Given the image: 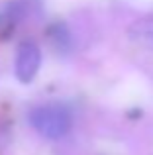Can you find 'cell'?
Returning a JSON list of instances; mask_svg holds the SVG:
<instances>
[{
  "label": "cell",
  "mask_w": 153,
  "mask_h": 155,
  "mask_svg": "<svg viewBox=\"0 0 153 155\" xmlns=\"http://www.w3.org/2000/svg\"><path fill=\"white\" fill-rule=\"evenodd\" d=\"M30 126L45 140H61L71 132L73 116L61 104H43L30 112Z\"/></svg>",
  "instance_id": "6da1fadb"
},
{
  "label": "cell",
  "mask_w": 153,
  "mask_h": 155,
  "mask_svg": "<svg viewBox=\"0 0 153 155\" xmlns=\"http://www.w3.org/2000/svg\"><path fill=\"white\" fill-rule=\"evenodd\" d=\"M41 69V49L34 41H22L16 51L14 75L22 84H30Z\"/></svg>",
  "instance_id": "7a4b0ae2"
}]
</instances>
